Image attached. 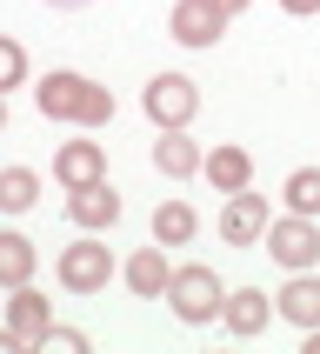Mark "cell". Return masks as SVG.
<instances>
[{"instance_id": "obj_17", "label": "cell", "mask_w": 320, "mask_h": 354, "mask_svg": "<svg viewBox=\"0 0 320 354\" xmlns=\"http://www.w3.org/2000/svg\"><path fill=\"white\" fill-rule=\"evenodd\" d=\"M194 234H200V214L187 207V201H160L154 207V241L160 248H187Z\"/></svg>"}, {"instance_id": "obj_27", "label": "cell", "mask_w": 320, "mask_h": 354, "mask_svg": "<svg viewBox=\"0 0 320 354\" xmlns=\"http://www.w3.org/2000/svg\"><path fill=\"white\" fill-rule=\"evenodd\" d=\"M47 7H87V0H47Z\"/></svg>"}, {"instance_id": "obj_14", "label": "cell", "mask_w": 320, "mask_h": 354, "mask_svg": "<svg viewBox=\"0 0 320 354\" xmlns=\"http://www.w3.org/2000/svg\"><path fill=\"white\" fill-rule=\"evenodd\" d=\"M54 180H60V187L107 180V147H100V140H67V147L54 154Z\"/></svg>"}, {"instance_id": "obj_12", "label": "cell", "mask_w": 320, "mask_h": 354, "mask_svg": "<svg viewBox=\"0 0 320 354\" xmlns=\"http://www.w3.org/2000/svg\"><path fill=\"white\" fill-rule=\"evenodd\" d=\"M200 160H207V147H200L187 127H160V140H154V167L167 180H194L200 174Z\"/></svg>"}, {"instance_id": "obj_21", "label": "cell", "mask_w": 320, "mask_h": 354, "mask_svg": "<svg viewBox=\"0 0 320 354\" xmlns=\"http://www.w3.org/2000/svg\"><path fill=\"white\" fill-rule=\"evenodd\" d=\"M107 120H114V94H107V87H87V100H80V127H107Z\"/></svg>"}, {"instance_id": "obj_18", "label": "cell", "mask_w": 320, "mask_h": 354, "mask_svg": "<svg viewBox=\"0 0 320 354\" xmlns=\"http://www.w3.org/2000/svg\"><path fill=\"white\" fill-rule=\"evenodd\" d=\"M40 201V174L34 167H0V214H27Z\"/></svg>"}, {"instance_id": "obj_7", "label": "cell", "mask_w": 320, "mask_h": 354, "mask_svg": "<svg viewBox=\"0 0 320 354\" xmlns=\"http://www.w3.org/2000/svg\"><path fill=\"white\" fill-rule=\"evenodd\" d=\"M280 308L267 301V288H227V308H220V328L234 341H254V335H267V321H274Z\"/></svg>"}, {"instance_id": "obj_22", "label": "cell", "mask_w": 320, "mask_h": 354, "mask_svg": "<svg viewBox=\"0 0 320 354\" xmlns=\"http://www.w3.org/2000/svg\"><path fill=\"white\" fill-rule=\"evenodd\" d=\"M47 348H87V335H80V328H60V321H54V328H47Z\"/></svg>"}, {"instance_id": "obj_20", "label": "cell", "mask_w": 320, "mask_h": 354, "mask_svg": "<svg viewBox=\"0 0 320 354\" xmlns=\"http://www.w3.org/2000/svg\"><path fill=\"white\" fill-rule=\"evenodd\" d=\"M20 80H27V47L14 34H0V94H14Z\"/></svg>"}, {"instance_id": "obj_9", "label": "cell", "mask_w": 320, "mask_h": 354, "mask_svg": "<svg viewBox=\"0 0 320 354\" xmlns=\"http://www.w3.org/2000/svg\"><path fill=\"white\" fill-rule=\"evenodd\" d=\"M67 214H74V227H87V234H107V227H120V194H114V180L67 187Z\"/></svg>"}, {"instance_id": "obj_15", "label": "cell", "mask_w": 320, "mask_h": 354, "mask_svg": "<svg viewBox=\"0 0 320 354\" xmlns=\"http://www.w3.org/2000/svg\"><path fill=\"white\" fill-rule=\"evenodd\" d=\"M200 174L214 180V194H240V187H254V154L234 147V140H220L214 154L200 160Z\"/></svg>"}, {"instance_id": "obj_19", "label": "cell", "mask_w": 320, "mask_h": 354, "mask_svg": "<svg viewBox=\"0 0 320 354\" xmlns=\"http://www.w3.org/2000/svg\"><path fill=\"white\" fill-rule=\"evenodd\" d=\"M280 201H287V214H314L320 221V167H294V174L280 180Z\"/></svg>"}, {"instance_id": "obj_13", "label": "cell", "mask_w": 320, "mask_h": 354, "mask_svg": "<svg viewBox=\"0 0 320 354\" xmlns=\"http://www.w3.org/2000/svg\"><path fill=\"white\" fill-rule=\"evenodd\" d=\"M274 308H280V321H294L300 335H307V328H320V274H314V268L287 274V288L274 295Z\"/></svg>"}, {"instance_id": "obj_24", "label": "cell", "mask_w": 320, "mask_h": 354, "mask_svg": "<svg viewBox=\"0 0 320 354\" xmlns=\"http://www.w3.org/2000/svg\"><path fill=\"white\" fill-rule=\"evenodd\" d=\"M20 348H27V341H20L14 328H0V354H20Z\"/></svg>"}, {"instance_id": "obj_6", "label": "cell", "mask_w": 320, "mask_h": 354, "mask_svg": "<svg viewBox=\"0 0 320 354\" xmlns=\"http://www.w3.org/2000/svg\"><path fill=\"white\" fill-rule=\"evenodd\" d=\"M227 7L220 0H174V20H167V34L180 40V47H214L220 34H227Z\"/></svg>"}, {"instance_id": "obj_3", "label": "cell", "mask_w": 320, "mask_h": 354, "mask_svg": "<svg viewBox=\"0 0 320 354\" xmlns=\"http://www.w3.org/2000/svg\"><path fill=\"white\" fill-rule=\"evenodd\" d=\"M260 248H267V254H274L287 274H300V268H320V221H314V214H274Z\"/></svg>"}, {"instance_id": "obj_23", "label": "cell", "mask_w": 320, "mask_h": 354, "mask_svg": "<svg viewBox=\"0 0 320 354\" xmlns=\"http://www.w3.org/2000/svg\"><path fill=\"white\" fill-rule=\"evenodd\" d=\"M280 14H294V20H314V14H320V0H280Z\"/></svg>"}, {"instance_id": "obj_2", "label": "cell", "mask_w": 320, "mask_h": 354, "mask_svg": "<svg viewBox=\"0 0 320 354\" xmlns=\"http://www.w3.org/2000/svg\"><path fill=\"white\" fill-rule=\"evenodd\" d=\"M114 274H120V268H114V248H107L100 234L67 241V248H60V261H54V281L67 288V295H100Z\"/></svg>"}, {"instance_id": "obj_26", "label": "cell", "mask_w": 320, "mask_h": 354, "mask_svg": "<svg viewBox=\"0 0 320 354\" xmlns=\"http://www.w3.org/2000/svg\"><path fill=\"white\" fill-rule=\"evenodd\" d=\"M307 354H320V328H307Z\"/></svg>"}, {"instance_id": "obj_11", "label": "cell", "mask_w": 320, "mask_h": 354, "mask_svg": "<svg viewBox=\"0 0 320 354\" xmlns=\"http://www.w3.org/2000/svg\"><path fill=\"white\" fill-rule=\"evenodd\" d=\"M120 281H127V288H134L140 301H167V281H174V261H167V248H134V254H127V268H120Z\"/></svg>"}, {"instance_id": "obj_1", "label": "cell", "mask_w": 320, "mask_h": 354, "mask_svg": "<svg viewBox=\"0 0 320 354\" xmlns=\"http://www.w3.org/2000/svg\"><path fill=\"white\" fill-rule=\"evenodd\" d=\"M167 308H174V321H187V328H207V321H220V308H227V281H220L207 261H187V268H174V281H167Z\"/></svg>"}, {"instance_id": "obj_10", "label": "cell", "mask_w": 320, "mask_h": 354, "mask_svg": "<svg viewBox=\"0 0 320 354\" xmlns=\"http://www.w3.org/2000/svg\"><path fill=\"white\" fill-rule=\"evenodd\" d=\"M87 87H94L87 74H74V67H54V74H40L34 107H40L47 120H80V100H87Z\"/></svg>"}, {"instance_id": "obj_25", "label": "cell", "mask_w": 320, "mask_h": 354, "mask_svg": "<svg viewBox=\"0 0 320 354\" xmlns=\"http://www.w3.org/2000/svg\"><path fill=\"white\" fill-rule=\"evenodd\" d=\"M220 7H227V14H247V7H254V0H220Z\"/></svg>"}, {"instance_id": "obj_8", "label": "cell", "mask_w": 320, "mask_h": 354, "mask_svg": "<svg viewBox=\"0 0 320 354\" xmlns=\"http://www.w3.org/2000/svg\"><path fill=\"white\" fill-rule=\"evenodd\" d=\"M7 328H14L27 348H47V328H54V301L40 295L34 281H27V288H7Z\"/></svg>"}, {"instance_id": "obj_5", "label": "cell", "mask_w": 320, "mask_h": 354, "mask_svg": "<svg viewBox=\"0 0 320 354\" xmlns=\"http://www.w3.org/2000/svg\"><path fill=\"white\" fill-rule=\"evenodd\" d=\"M267 194H254V187H240V194H227V207H220V241L227 248H260L267 241Z\"/></svg>"}, {"instance_id": "obj_16", "label": "cell", "mask_w": 320, "mask_h": 354, "mask_svg": "<svg viewBox=\"0 0 320 354\" xmlns=\"http://www.w3.org/2000/svg\"><path fill=\"white\" fill-rule=\"evenodd\" d=\"M40 268V248L27 234H14V227H0V288H27Z\"/></svg>"}, {"instance_id": "obj_28", "label": "cell", "mask_w": 320, "mask_h": 354, "mask_svg": "<svg viewBox=\"0 0 320 354\" xmlns=\"http://www.w3.org/2000/svg\"><path fill=\"white\" fill-rule=\"evenodd\" d=\"M0 127H7V94H0Z\"/></svg>"}, {"instance_id": "obj_4", "label": "cell", "mask_w": 320, "mask_h": 354, "mask_svg": "<svg viewBox=\"0 0 320 354\" xmlns=\"http://www.w3.org/2000/svg\"><path fill=\"white\" fill-rule=\"evenodd\" d=\"M140 107H147L154 127H187V120L200 114V87L187 74H154V80H147V94H140Z\"/></svg>"}]
</instances>
